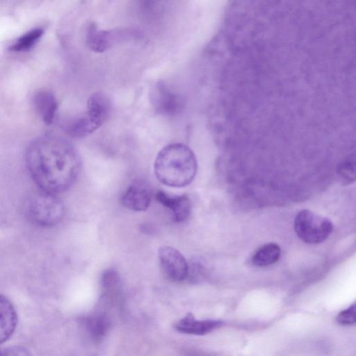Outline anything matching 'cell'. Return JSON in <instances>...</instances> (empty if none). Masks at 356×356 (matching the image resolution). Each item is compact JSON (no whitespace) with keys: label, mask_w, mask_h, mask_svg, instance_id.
I'll return each mask as SVG.
<instances>
[{"label":"cell","mask_w":356,"mask_h":356,"mask_svg":"<svg viewBox=\"0 0 356 356\" xmlns=\"http://www.w3.org/2000/svg\"><path fill=\"white\" fill-rule=\"evenodd\" d=\"M134 36L128 30L104 31L98 29L95 24H91L87 30L86 43L92 51L104 52L115 42Z\"/></svg>","instance_id":"obj_8"},{"label":"cell","mask_w":356,"mask_h":356,"mask_svg":"<svg viewBox=\"0 0 356 356\" xmlns=\"http://www.w3.org/2000/svg\"><path fill=\"white\" fill-rule=\"evenodd\" d=\"M24 211L26 218L40 227H51L63 218L65 209L55 194L40 188L31 192L25 198Z\"/></svg>","instance_id":"obj_3"},{"label":"cell","mask_w":356,"mask_h":356,"mask_svg":"<svg viewBox=\"0 0 356 356\" xmlns=\"http://www.w3.org/2000/svg\"><path fill=\"white\" fill-rule=\"evenodd\" d=\"M28 170L40 189L57 193L68 190L81 169L75 147L65 139L44 135L33 140L25 154Z\"/></svg>","instance_id":"obj_1"},{"label":"cell","mask_w":356,"mask_h":356,"mask_svg":"<svg viewBox=\"0 0 356 356\" xmlns=\"http://www.w3.org/2000/svg\"><path fill=\"white\" fill-rule=\"evenodd\" d=\"M0 356H3V350L0 349Z\"/></svg>","instance_id":"obj_20"},{"label":"cell","mask_w":356,"mask_h":356,"mask_svg":"<svg viewBox=\"0 0 356 356\" xmlns=\"http://www.w3.org/2000/svg\"><path fill=\"white\" fill-rule=\"evenodd\" d=\"M293 227L297 236L305 243L311 244L323 242L333 230L332 222L329 218L309 209L298 212Z\"/></svg>","instance_id":"obj_5"},{"label":"cell","mask_w":356,"mask_h":356,"mask_svg":"<svg viewBox=\"0 0 356 356\" xmlns=\"http://www.w3.org/2000/svg\"><path fill=\"white\" fill-rule=\"evenodd\" d=\"M111 110L108 97L97 92L90 96L87 110L68 127V133L74 138L86 137L99 128L107 120Z\"/></svg>","instance_id":"obj_4"},{"label":"cell","mask_w":356,"mask_h":356,"mask_svg":"<svg viewBox=\"0 0 356 356\" xmlns=\"http://www.w3.org/2000/svg\"><path fill=\"white\" fill-rule=\"evenodd\" d=\"M337 322L342 325H352L355 323V303L341 311L336 317Z\"/></svg>","instance_id":"obj_18"},{"label":"cell","mask_w":356,"mask_h":356,"mask_svg":"<svg viewBox=\"0 0 356 356\" xmlns=\"http://www.w3.org/2000/svg\"><path fill=\"white\" fill-rule=\"evenodd\" d=\"M355 160L349 159L339 165L337 173L344 184L355 181Z\"/></svg>","instance_id":"obj_17"},{"label":"cell","mask_w":356,"mask_h":356,"mask_svg":"<svg viewBox=\"0 0 356 356\" xmlns=\"http://www.w3.org/2000/svg\"><path fill=\"white\" fill-rule=\"evenodd\" d=\"M33 104L42 121L47 124L52 123L58 108L54 95L48 90H39L33 96Z\"/></svg>","instance_id":"obj_13"},{"label":"cell","mask_w":356,"mask_h":356,"mask_svg":"<svg viewBox=\"0 0 356 356\" xmlns=\"http://www.w3.org/2000/svg\"><path fill=\"white\" fill-rule=\"evenodd\" d=\"M150 101L154 110L161 115L170 116L184 108V98L163 83H156L151 90Z\"/></svg>","instance_id":"obj_7"},{"label":"cell","mask_w":356,"mask_h":356,"mask_svg":"<svg viewBox=\"0 0 356 356\" xmlns=\"http://www.w3.org/2000/svg\"><path fill=\"white\" fill-rule=\"evenodd\" d=\"M158 256L161 270L169 280L181 282L187 280L188 264L179 250L163 246L159 249Z\"/></svg>","instance_id":"obj_6"},{"label":"cell","mask_w":356,"mask_h":356,"mask_svg":"<svg viewBox=\"0 0 356 356\" xmlns=\"http://www.w3.org/2000/svg\"><path fill=\"white\" fill-rule=\"evenodd\" d=\"M3 356H32V355L25 348L14 346L3 350Z\"/></svg>","instance_id":"obj_19"},{"label":"cell","mask_w":356,"mask_h":356,"mask_svg":"<svg viewBox=\"0 0 356 356\" xmlns=\"http://www.w3.org/2000/svg\"><path fill=\"white\" fill-rule=\"evenodd\" d=\"M86 325L92 338L98 340L108 331L110 321L105 314H97L87 318Z\"/></svg>","instance_id":"obj_16"},{"label":"cell","mask_w":356,"mask_h":356,"mask_svg":"<svg viewBox=\"0 0 356 356\" xmlns=\"http://www.w3.org/2000/svg\"><path fill=\"white\" fill-rule=\"evenodd\" d=\"M44 33L43 29L37 27L22 35L10 47V50L16 52L25 51L32 48Z\"/></svg>","instance_id":"obj_15"},{"label":"cell","mask_w":356,"mask_h":356,"mask_svg":"<svg viewBox=\"0 0 356 356\" xmlns=\"http://www.w3.org/2000/svg\"><path fill=\"white\" fill-rule=\"evenodd\" d=\"M17 322V315L11 302L0 294V343H3L14 332Z\"/></svg>","instance_id":"obj_12"},{"label":"cell","mask_w":356,"mask_h":356,"mask_svg":"<svg viewBox=\"0 0 356 356\" xmlns=\"http://www.w3.org/2000/svg\"><path fill=\"white\" fill-rule=\"evenodd\" d=\"M155 198L162 205L172 211L175 222H181L189 217L191 211V202L187 195L172 196L159 191L156 193Z\"/></svg>","instance_id":"obj_11"},{"label":"cell","mask_w":356,"mask_h":356,"mask_svg":"<svg viewBox=\"0 0 356 356\" xmlns=\"http://www.w3.org/2000/svg\"><path fill=\"white\" fill-rule=\"evenodd\" d=\"M281 254L280 246L268 243L261 246L252 257V264L258 267H266L277 262Z\"/></svg>","instance_id":"obj_14"},{"label":"cell","mask_w":356,"mask_h":356,"mask_svg":"<svg viewBox=\"0 0 356 356\" xmlns=\"http://www.w3.org/2000/svg\"><path fill=\"white\" fill-rule=\"evenodd\" d=\"M220 320H198L189 313L179 320L175 325L177 331L193 335H204L223 325Z\"/></svg>","instance_id":"obj_10"},{"label":"cell","mask_w":356,"mask_h":356,"mask_svg":"<svg viewBox=\"0 0 356 356\" xmlns=\"http://www.w3.org/2000/svg\"><path fill=\"white\" fill-rule=\"evenodd\" d=\"M197 170L195 156L182 143H171L158 153L154 171L156 179L171 187H184L194 179Z\"/></svg>","instance_id":"obj_2"},{"label":"cell","mask_w":356,"mask_h":356,"mask_svg":"<svg viewBox=\"0 0 356 356\" xmlns=\"http://www.w3.org/2000/svg\"><path fill=\"white\" fill-rule=\"evenodd\" d=\"M152 200V192L147 184L137 181L131 184L121 198L122 205L135 211L148 209Z\"/></svg>","instance_id":"obj_9"}]
</instances>
